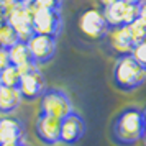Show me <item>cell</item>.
Returning a JSON list of instances; mask_svg holds the SVG:
<instances>
[{
  "label": "cell",
  "instance_id": "cell-1",
  "mask_svg": "<svg viewBox=\"0 0 146 146\" xmlns=\"http://www.w3.org/2000/svg\"><path fill=\"white\" fill-rule=\"evenodd\" d=\"M110 138L117 146H135L145 139V118L138 107L120 110L110 125Z\"/></svg>",
  "mask_w": 146,
  "mask_h": 146
},
{
  "label": "cell",
  "instance_id": "cell-2",
  "mask_svg": "<svg viewBox=\"0 0 146 146\" xmlns=\"http://www.w3.org/2000/svg\"><path fill=\"white\" fill-rule=\"evenodd\" d=\"M113 84L121 92H133L146 80V69L133 59L131 54L118 56L113 66Z\"/></svg>",
  "mask_w": 146,
  "mask_h": 146
},
{
  "label": "cell",
  "instance_id": "cell-3",
  "mask_svg": "<svg viewBox=\"0 0 146 146\" xmlns=\"http://www.w3.org/2000/svg\"><path fill=\"white\" fill-rule=\"evenodd\" d=\"M20 71V84H18V90L23 100H38L46 90V84H44V76L41 74L40 67L36 64H28V66L18 67Z\"/></svg>",
  "mask_w": 146,
  "mask_h": 146
},
{
  "label": "cell",
  "instance_id": "cell-4",
  "mask_svg": "<svg viewBox=\"0 0 146 146\" xmlns=\"http://www.w3.org/2000/svg\"><path fill=\"white\" fill-rule=\"evenodd\" d=\"M40 113L58 120H62L71 112H74L69 95L61 89H46L40 97Z\"/></svg>",
  "mask_w": 146,
  "mask_h": 146
},
{
  "label": "cell",
  "instance_id": "cell-5",
  "mask_svg": "<svg viewBox=\"0 0 146 146\" xmlns=\"http://www.w3.org/2000/svg\"><path fill=\"white\" fill-rule=\"evenodd\" d=\"M31 27L35 35H46L58 38L62 28V15L61 10H48L31 5Z\"/></svg>",
  "mask_w": 146,
  "mask_h": 146
},
{
  "label": "cell",
  "instance_id": "cell-6",
  "mask_svg": "<svg viewBox=\"0 0 146 146\" xmlns=\"http://www.w3.org/2000/svg\"><path fill=\"white\" fill-rule=\"evenodd\" d=\"M31 5H21L15 2L5 12V21L15 30L18 41H23V43H28L30 38L35 35L31 27Z\"/></svg>",
  "mask_w": 146,
  "mask_h": 146
},
{
  "label": "cell",
  "instance_id": "cell-7",
  "mask_svg": "<svg viewBox=\"0 0 146 146\" xmlns=\"http://www.w3.org/2000/svg\"><path fill=\"white\" fill-rule=\"evenodd\" d=\"M79 30L90 40H102L107 36L110 25L104 15V10L89 8L79 17Z\"/></svg>",
  "mask_w": 146,
  "mask_h": 146
},
{
  "label": "cell",
  "instance_id": "cell-8",
  "mask_svg": "<svg viewBox=\"0 0 146 146\" xmlns=\"http://www.w3.org/2000/svg\"><path fill=\"white\" fill-rule=\"evenodd\" d=\"M58 38L46 36V35H33L28 41V49L31 54V59L36 66L46 64L56 56L58 49Z\"/></svg>",
  "mask_w": 146,
  "mask_h": 146
},
{
  "label": "cell",
  "instance_id": "cell-9",
  "mask_svg": "<svg viewBox=\"0 0 146 146\" xmlns=\"http://www.w3.org/2000/svg\"><path fill=\"white\" fill-rule=\"evenodd\" d=\"M104 15L110 27L128 25L139 17V5L128 3L125 0H118V2L112 3L110 7L104 8Z\"/></svg>",
  "mask_w": 146,
  "mask_h": 146
},
{
  "label": "cell",
  "instance_id": "cell-10",
  "mask_svg": "<svg viewBox=\"0 0 146 146\" xmlns=\"http://www.w3.org/2000/svg\"><path fill=\"white\" fill-rule=\"evenodd\" d=\"M86 133V121L79 113L71 112L67 117L61 120V139L59 143H64L67 146H74L79 143L80 138Z\"/></svg>",
  "mask_w": 146,
  "mask_h": 146
},
{
  "label": "cell",
  "instance_id": "cell-11",
  "mask_svg": "<svg viewBox=\"0 0 146 146\" xmlns=\"http://www.w3.org/2000/svg\"><path fill=\"white\" fill-rule=\"evenodd\" d=\"M35 133H36V138L46 146L58 145L61 139V120L40 113L35 123Z\"/></svg>",
  "mask_w": 146,
  "mask_h": 146
},
{
  "label": "cell",
  "instance_id": "cell-12",
  "mask_svg": "<svg viewBox=\"0 0 146 146\" xmlns=\"http://www.w3.org/2000/svg\"><path fill=\"white\" fill-rule=\"evenodd\" d=\"M107 41H108V46L112 48L113 51H117L118 56H123V54H131L133 49V41L130 38V33H128V28L126 25H121V27H110L108 33H107Z\"/></svg>",
  "mask_w": 146,
  "mask_h": 146
},
{
  "label": "cell",
  "instance_id": "cell-13",
  "mask_svg": "<svg viewBox=\"0 0 146 146\" xmlns=\"http://www.w3.org/2000/svg\"><path fill=\"white\" fill-rule=\"evenodd\" d=\"M25 125L18 117L3 115L0 117V141H17L23 139Z\"/></svg>",
  "mask_w": 146,
  "mask_h": 146
},
{
  "label": "cell",
  "instance_id": "cell-14",
  "mask_svg": "<svg viewBox=\"0 0 146 146\" xmlns=\"http://www.w3.org/2000/svg\"><path fill=\"white\" fill-rule=\"evenodd\" d=\"M20 90L15 87L0 86V113L2 115H12L21 104Z\"/></svg>",
  "mask_w": 146,
  "mask_h": 146
},
{
  "label": "cell",
  "instance_id": "cell-15",
  "mask_svg": "<svg viewBox=\"0 0 146 146\" xmlns=\"http://www.w3.org/2000/svg\"><path fill=\"white\" fill-rule=\"evenodd\" d=\"M7 53H8V61H10V64H13V66H17V67L35 64L33 59H31V54H30V49H28V44L23 43V41H17L13 46H10L7 49Z\"/></svg>",
  "mask_w": 146,
  "mask_h": 146
},
{
  "label": "cell",
  "instance_id": "cell-16",
  "mask_svg": "<svg viewBox=\"0 0 146 146\" xmlns=\"http://www.w3.org/2000/svg\"><path fill=\"white\" fill-rule=\"evenodd\" d=\"M20 71L18 67L13 66V64H8L7 67H3L0 71V86L5 87H15L18 89V84H20Z\"/></svg>",
  "mask_w": 146,
  "mask_h": 146
},
{
  "label": "cell",
  "instance_id": "cell-17",
  "mask_svg": "<svg viewBox=\"0 0 146 146\" xmlns=\"http://www.w3.org/2000/svg\"><path fill=\"white\" fill-rule=\"evenodd\" d=\"M126 28H128V33H130V38H131L133 44L141 43V41L146 40V27L141 23L139 18H136V20L131 21V23H128Z\"/></svg>",
  "mask_w": 146,
  "mask_h": 146
},
{
  "label": "cell",
  "instance_id": "cell-18",
  "mask_svg": "<svg viewBox=\"0 0 146 146\" xmlns=\"http://www.w3.org/2000/svg\"><path fill=\"white\" fill-rule=\"evenodd\" d=\"M17 41H18V36L15 33V30L5 21V23L0 27V46L8 49L10 46H13Z\"/></svg>",
  "mask_w": 146,
  "mask_h": 146
},
{
  "label": "cell",
  "instance_id": "cell-19",
  "mask_svg": "<svg viewBox=\"0 0 146 146\" xmlns=\"http://www.w3.org/2000/svg\"><path fill=\"white\" fill-rule=\"evenodd\" d=\"M131 56L139 66H143L146 69V40L141 41V43H136V44L133 46Z\"/></svg>",
  "mask_w": 146,
  "mask_h": 146
},
{
  "label": "cell",
  "instance_id": "cell-20",
  "mask_svg": "<svg viewBox=\"0 0 146 146\" xmlns=\"http://www.w3.org/2000/svg\"><path fill=\"white\" fill-rule=\"evenodd\" d=\"M64 0H35V5L40 8H48V10H61Z\"/></svg>",
  "mask_w": 146,
  "mask_h": 146
},
{
  "label": "cell",
  "instance_id": "cell-21",
  "mask_svg": "<svg viewBox=\"0 0 146 146\" xmlns=\"http://www.w3.org/2000/svg\"><path fill=\"white\" fill-rule=\"evenodd\" d=\"M10 64V61H8V53L5 48L0 46V71L3 69V67H7Z\"/></svg>",
  "mask_w": 146,
  "mask_h": 146
},
{
  "label": "cell",
  "instance_id": "cell-22",
  "mask_svg": "<svg viewBox=\"0 0 146 146\" xmlns=\"http://www.w3.org/2000/svg\"><path fill=\"white\" fill-rule=\"evenodd\" d=\"M139 20H141V23L146 27V2H143L141 5H139Z\"/></svg>",
  "mask_w": 146,
  "mask_h": 146
},
{
  "label": "cell",
  "instance_id": "cell-23",
  "mask_svg": "<svg viewBox=\"0 0 146 146\" xmlns=\"http://www.w3.org/2000/svg\"><path fill=\"white\" fill-rule=\"evenodd\" d=\"M0 146H25L23 139H17V141H0Z\"/></svg>",
  "mask_w": 146,
  "mask_h": 146
},
{
  "label": "cell",
  "instance_id": "cell-24",
  "mask_svg": "<svg viewBox=\"0 0 146 146\" xmlns=\"http://www.w3.org/2000/svg\"><path fill=\"white\" fill-rule=\"evenodd\" d=\"M100 3H102V7L107 8V7H110L112 3H115V2H118V0H99Z\"/></svg>",
  "mask_w": 146,
  "mask_h": 146
},
{
  "label": "cell",
  "instance_id": "cell-25",
  "mask_svg": "<svg viewBox=\"0 0 146 146\" xmlns=\"http://www.w3.org/2000/svg\"><path fill=\"white\" fill-rule=\"evenodd\" d=\"M15 2H18L21 5H31V3H35V0H15Z\"/></svg>",
  "mask_w": 146,
  "mask_h": 146
},
{
  "label": "cell",
  "instance_id": "cell-26",
  "mask_svg": "<svg viewBox=\"0 0 146 146\" xmlns=\"http://www.w3.org/2000/svg\"><path fill=\"white\" fill-rule=\"evenodd\" d=\"M125 2H128V3H136V5H141L143 2H146V0H125Z\"/></svg>",
  "mask_w": 146,
  "mask_h": 146
},
{
  "label": "cell",
  "instance_id": "cell-27",
  "mask_svg": "<svg viewBox=\"0 0 146 146\" xmlns=\"http://www.w3.org/2000/svg\"><path fill=\"white\" fill-rule=\"evenodd\" d=\"M143 118H145V138H146V108L143 110Z\"/></svg>",
  "mask_w": 146,
  "mask_h": 146
},
{
  "label": "cell",
  "instance_id": "cell-28",
  "mask_svg": "<svg viewBox=\"0 0 146 146\" xmlns=\"http://www.w3.org/2000/svg\"><path fill=\"white\" fill-rule=\"evenodd\" d=\"M145 141H146V138H145Z\"/></svg>",
  "mask_w": 146,
  "mask_h": 146
},
{
  "label": "cell",
  "instance_id": "cell-29",
  "mask_svg": "<svg viewBox=\"0 0 146 146\" xmlns=\"http://www.w3.org/2000/svg\"><path fill=\"white\" fill-rule=\"evenodd\" d=\"M25 146H28V145H25Z\"/></svg>",
  "mask_w": 146,
  "mask_h": 146
}]
</instances>
